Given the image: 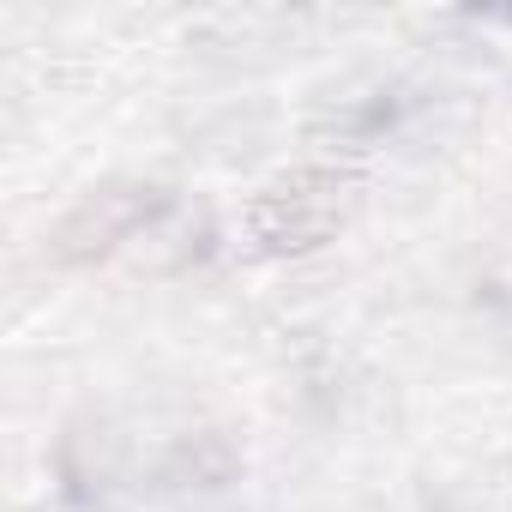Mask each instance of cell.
I'll use <instances>...</instances> for the list:
<instances>
[{"mask_svg": "<svg viewBox=\"0 0 512 512\" xmlns=\"http://www.w3.org/2000/svg\"><path fill=\"white\" fill-rule=\"evenodd\" d=\"M344 217H350V181L332 169H296L247 205V235L272 253H302L332 241Z\"/></svg>", "mask_w": 512, "mask_h": 512, "instance_id": "6da1fadb", "label": "cell"}, {"mask_svg": "<svg viewBox=\"0 0 512 512\" xmlns=\"http://www.w3.org/2000/svg\"><path fill=\"white\" fill-rule=\"evenodd\" d=\"M181 464H187L205 488H217V482L235 476V446H229L223 434H193V440L181 446Z\"/></svg>", "mask_w": 512, "mask_h": 512, "instance_id": "3957f363", "label": "cell"}, {"mask_svg": "<svg viewBox=\"0 0 512 512\" xmlns=\"http://www.w3.org/2000/svg\"><path fill=\"white\" fill-rule=\"evenodd\" d=\"M151 211H157V193H151V187H109V193L85 199V205L55 229V260H67V266L97 260V253H109L115 241H127Z\"/></svg>", "mask_w": 512, "mask_h": 512, "instance_id": "7a4b0ae2", "label": "cell"}]
</instances>
